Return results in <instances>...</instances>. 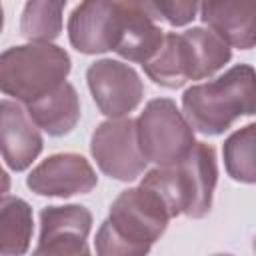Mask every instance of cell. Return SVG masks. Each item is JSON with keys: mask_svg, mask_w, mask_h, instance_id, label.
<instances>
[{"mask_svg": "<svg viewBox=\"0 0 256 256\" xmlns=\"http://www.w3.org/2000/svg\"><path fill=\"white\" fill-rule=\"evenodd\" d=\"M86 82L98 110L108 118H122L134 112L144 98L140 74L126 62L102 58L88 66Z\"/></svg>", "mask_w": 256, "mask_h": 256, "instance_id": "obj_7", "label": "cell"}, {"mask_svg": "<svg viewBox=\"0 0 256 256\" xmlns=\"http://www.w3.org/2000/svg\"><path fill=\"white\" fill-rule=\"evenodd\" d=\"M4 28V8H2V2H0V32Z\"/></svg>", "mask_w": 256, "mask_h": 256, "instance_id": "obj_21", "label": "cell"}, {"mask_svg": "<svg viewBox=\"0 0 256 256\" xmlns=\"http://www.w3.org/2000/svg\"><path fill=\"white\" fill-rule=\"evenodd\" d=\"M184 36L188 38V44L192 50L196 80L210 78L212 74H216L220 68H224L230 62V58H232L230 46L218 34H214L210 28L192 26V28L184 30Z\"/></svg>", "mask_w": 256, "mask_h": 256, "instance_id": "obj_17", "label": "cell"}, {"mask_svg": "<svg viewBox=\"0 0 256 256\" xmlns=\"http://www.w3.org/2000/svg\"><path fill=\"white\" fill-rule=\"evenodd\" d=\"M44 140L28 110L16 100H0V156L14 172H24L40 156Z\"/></svg>", "mask_w": 256, "mask_h": 256, "instance_id": "obj_11", "label": "cell"}, {"mask_svg": "<svg viewBox=\"0 0 256 256\" xmlns=\"http://www.w3.org/2000/svg\"><path fill=\"white\" fill-rule=\"evenodd\" d=\"M140 152L156 166L178 164L194 146V130L170 98L150 100L134 120Z\"/></svg>", "mask_w": 256, "mask_h": 256, "instance_id": "obj_5", "label": "cell"}, {"mask_svg": "<svg viewBox=\"0 0 256 256\" xmlns=\"http://www.w3.org/2000/svg\"><path fill=\"white\" fill-rule=\"evenodd\" d=\"M8 190H10V176H8V172L0 166V196L8 194Z\"/></svg>", "mask_w": 256, "mask_h": 256, "instance_id": "obj_20", "label": "cell"}, {"mask_svg": "<svg viewBox=\"0 0 256 256\" xmlns=\"http://www.w3.org/2000/svg\"><path fill=\"white\" fill-rule=\"evenodd\" d=\"M200 18L228 46L250 50L256 42V0H202Z\"/></svg>", "mask_w": 256, "mask_h": 256, "instance_id": "obj_12", "label": "cell"}, {"mask_svg": "<svg viewBox=\"0 0 256 256\" xmlns=\"http://www.w3.org/2000/svg\"><path fill=\"white\" fill-rule=\"evenodd\" d=\"M122 10V22H120V32H118V42L114 46V52L128 60V62H138L144 64L162 44L164 30L142 14L140 10L116 0Z\"/></svg>", "mask_w": 256, "mask_h": 256, "instance_id": "obj_15", "label": "cell"}, {"mask_svg": "<svg viewBox=\"0 0 256 256\" xmlns=\"http://www.w3.org/2000/svg\"><path fill=\"white\" fill-rule=\"evenodd\" d=\"M26 110L40 130L60 138L76 128L80 120V98L70 82H62L52 92L26 104Z\"/></svg>", "mask_w": 256, "mask_h": 256, "instance_id": "obj_14", "label": "cell"}, {"mask_svg": "<svg viewBox=\"0 0 256 256\" xmlns=\"http://www.w3.org/2000/svg\"><path fill=\"white\" fill-rule=\"evenodd\" d=\"M120 2L140 10L154 22H166L178 28L190 24L196 18L202 0H120Z\"/></svg>", "mask_w": 256, "mask_h": 256, "instance_id": "obj_19", "label": "cell"}, {"mask_svg": "<svg viewBox=\"0 0 256 256\" xmlns=\"http://www.w3.org/2000/svg\"><path fill=\"white\" fill-rule=\"evenodd\" d=\"M32 234V206L18 196H0V254H26Z\"/></svg>", "mask_w": 256, "mask_h": 256, "instance_id": "obj_16", "label": "cell"}, {"mask_svg": "<svg viewBox=\"0 0 256 256\" xmlns=\"http://www.w3.org/2000/svg\"><path fill=\"white\" fill-rule=\"evenodd\" d=\"M142 68L154 84L170 90L184 86L188 80H196L194 58L184 32H164L162 44Z\"/></svg>", "mask_w": 256, "mask_h": 256, "instance_id": "obj_13", "label": "cell"}, {"mask_svg": "<svg viewBox=\"0 0 256 256\" xmlns=\"http://www.w3.org/2000/svg\"><path fill=\"white\" fill-rule=\"evenodd\" d=\"M70 68L68 52L52 42L12 46L0 54V92L26 106L66 82Z\"/></svg>", "mask_w": 256, "mask_h": 256, "instance_id": "obj_4", "label": "cell"}, {"mask_svg": "<svg viewBox=\"0 0 256 256\" xmlns=\"http://www.w3.org/2000/svg\"><path fill=\"white\" fill-rule=\"evenodd\" d=\"M218 182L216 150L212 144L194 142L190 152L174 166H156L144 174L140 186L152 190L170 218L180 214L204 218L212 210Z\"/></svg>", "mask_w": 256, "mask_h": 256, "instance_id": "obj_1", "label": "cell"}, {"mask_svg": "<svg viewBox=\"0 0 256 256\" xmlns=\"http://www.w3.org/2000/svg\"><path fill=\"white\" fill-rule=\"evenodd\" d=\"M90 154L98 168L118 182L136 180L148 164L138 146L136 124L128 116L100 122L90 138Z\"/></svg>", "mask_w": 256, "mask_h": 256, "instance_id": "obj_6", "label": "cell"}, {"mask_svg": "<svg viewBox=\"0 0 256 256\" xmlns=\"http://www.w3.org/2000/svg\"><path fill=\"white\" fill-rule=\"evenodd\" d=\"M92 212L82 204L40 210V238L34 254H88Z\"/></svg>", "mask_w": 256, "mask_h": 256, "instance_id": "obj_10", "label": "cell"}, {"mask_svg": "<svg viewBox=\"0 0 256 256\" xmlns=\"http://www.w3.org/2000/svg\"><path fill=\"white\" fill-rule=\"evenodd\" d=\"M122 10L116 0H82L68 18V40L80 54H104L118 42Z\"/></svg>", "mask_w": 256, "mask_h": 256, "instance_id": "obj_8", "label": "cell"}, {"mask_svg": "<svg viewBox=\"0 0 256 256\" xmlns=\"http://www.w3.org/2000/svg\"><path fill=\"white\" fill-rule=\"evenodd\" d=\"M256 110L254 68L236 64L216 80L194 84L182 94V114L192 130L204 136H220L242 116Z\"/></svg>", "mask_w": 256, "mask_h": 256, "instance_id": "obj_3", "label": "cell"}, {"mask_svg": "<svg viewBox=\"0 0 256 256\" xmlns=\"http://www.w3.org/2000/svg\"><path fill=\"white\" fill-rule=\"evenodd\" d=\"M224 166L232 180L242 184L256 182V124H246L244 128L232 132L222 146Z\"/></svg>", "mask_w": 256, "mask_h": 256, "instance_id": "obj_18", "label": "cell"}, {"mask_svg": "<svg viewBox=\"0 0 256 256\" xmlns=\"http://www.w3.org/2000/svg\"><path fill=\"white\" fill-rule=\"evenodd\" d=\"M168 210L162 200L144 186H134L116 196L108 218L96 232L100 256H142L166 232Z\"/></svg>", "mask_w": 256, "mask_h": 256, "instance_id": "obj_2", "label": "cell"}, {"mask_svg": "<svg viewBox=\"0 0 256 256\" xmlns=\"http://www.w3.org/2000/svg\"><path fill=\"white\" fill-rule=\"evenodd\" d=\"M98 176L92 164L76 152H58L42 160L26 178V186L48 198H70L96 188Z\"/></svg>", "mask_w": 256, "mask_h": 256, "instance_id": "obj_9", "label": "cell"}, {"mask_svg": "<svg viewBox=\"0 0 256 256\" xmlns=\"http://www.w3.org/2000/svg\"><path fill=\"white\" fill-rule=\"evenodd\" d=\"M48 2H54V4H58V6H66L68 0H48Z\"/></svg>", "mask_w": 256, "mask_h": 256, "instance_id": "obj_22", "label": "cell"}]
</instances>
